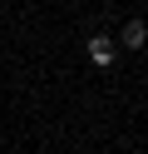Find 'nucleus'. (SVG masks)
I'll return each mask as SVG.
<instances>
[{
	"label": "nucleus",
	"instance_id": "1",
	"mask_svg": "<svg viewBox=\"0 0 148 154\" xmlns=\"http://www.w3.org/2000/svg\"><path fill=\"white\" fill-rule=\"evenodd\" d=\"M89 60L94 65H114V40H109V35H94V40H89Z\"/></svg>",
	"mask_w": 148,
	"mask_h": 154
},
{
	"label": "nucleus",
	"instance_id": "2",
	"mask_svg": "<svg viewBox=\"0 0 148 154\" xmlns=\"http://www.w3.org/2000/svg\"><path fill=\"white\" fill-rule=\"evenodd\" d=\"M143 40H148L143 20H128V25H123V45H128V50H143Z\"/></svg>",
	"mask_w": 148,
	"mask_h": 154
}]
</instances>
